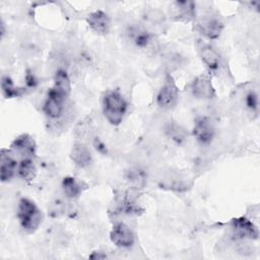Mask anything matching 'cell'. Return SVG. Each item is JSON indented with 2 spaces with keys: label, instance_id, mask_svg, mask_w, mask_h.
<instances>
[{
  "label": "cell",
  "instance_id": "8",
  "mask_svg": "<svg viewBox=\"0 0 260 260\" xmlns=\"http://www.w3.org/2000/svg\"><path fill=\"white\" fill-rule=\"evenodd\" d=\"M192 132L200 144L208 145L211 143L214 137L215 130L210 118L206 116H199L194 121Z\"/></svg>",
  "mask_w": 260,
  "mask_h": 260
},
{
  "label": "cell",
  "instance_id": "26",
  "mask_svg": "<svg viewBox=\"0 0 260 260\" xmlns=\"http://www.w3.org/2000/svg\"><path fill=\"white\" fill-rule=\"evenodd\" d=\"M89 258L90 259H93V260H95V259H105V258H107V255L106 254H104L103 252H96V251H94V252H92L90 255H89Z\"/></svg>",
  "mask_w": 260,
  "mask_h": 260
},
{
  "label": "cell",
  "instance_id": "20",
  "mask_svg": "<svg viewBox=\"0 0 260 260\" xmlns=\"http://www.w3.org/2000/svg\"><path fill=\"white\" fill-rule=\"evenodd\" d=\"M146 173L140 168L130 169L126 175V179L129 185L135 190H140L144 188V186L146 185Z\"/></svg>",
  "mask_w": 260,
  "mask_h": 260
},
{
  "label": "cell",
  "instance_id": "1",
  "mask_svg": "<svg viewBox=\"0 0 260 260\" xmlns=\"http://www.w3.org/2000/svg\"><path fill=\"white\" fill-rule=\"evenodd\" d=\"M103 114L107 121L114 126L122 123L127 112V103L118 90H108L102 101Z\"/></svg>",
  "mask_w": 260,
  "mask_h": 260
},
{
  "label": "cell",
  "instance_id": "22",
  "mask_svg": "<svg viewBox=\"0 0 260 260\" xmlns=\"http://www.w3.org/2000/svg\"><path fill=\"white\" fill-rule=\"evenodd\" d=\"M167 134L169 137L177 143H181L186 139V131L177 124H169L167 127Z\"/></svg>",
  "mask_w": 260,
  "mask_h": 260
},
{
  "label": "cell",
  "instance_id": "16",
  "mask_svg": "<svg viewBox=\"0 0 260 260\" xmlns=\"http://www.w3.org/2000/svg\"><path fill=\"white\" fill-rule=\"evenodd\" d=\"M70 157L74 165L79 168L87 167L92 159L89 148L81 142H76L73 144L70 152Z\"/></svg>",
  "mask_w": 260,
  "mask_h": 260
},
{
  "label": "cell",
  "instance_id": "15",
  "mask_svg": "<svg viewBox=\"0 0 260 260\" xmlns=\"http://www.w3.org/2000/svg\"><path fill=\"white\" fill-rule=\"evenodd\" d=\"M86 22L90 29L98 35H107L111 28L109 15L103 10H95L86 17Z\"/></svg>",
  "mask_w": 260,
  "mask_h": 260
},
{
  "label": "cell",
  "instance_id": "19",
  "mask_svg": "<svg viewBox=\"0 0 260 260\" xmlns=\"http://www.w3.org/2000/svg\"><path fill=\"white\" fill-rule=\"evenodd\" d=\"M16 173L24 181H32L37 176V169L34 158H22L17 165Z\"/></svg>",
  "mask_w": 260,
  "mask_h": 260
},
{
  "label": "cell",
  "instance_id": "2",
  "mask_svg": "<svg viewBox=\"0 0 260 260\" xmlns=\"http://www.w3.org/2000/svg\"><path fill=\"white\" fill-rule=\"evenodd\" d=\"M17 218L23 231L31 234L41 225L43 221V213L32 200L21 198L18 201Z\"/></svg>",
  "mask_w": 260,
  "mask_h": 260
},
{
  "label": "cell",
  "instance_id": "6",
  "mask_svg": "<svg viewBox=\"0 0 260 260\" xmlns=\"http://www.w3.org/2000/svg\"><path fill=\"white\" fill-rule=\"evenodd\" d=\"M169 16L173 21L189 22L196 17V4L193 1H174L169 8Z\"/></svg>",
  "mask_w": 260,
  "mask_h": 260
},
{
  "label": "cell",
  "instance_id": "23",
  "mask_svg": "<svg viewBox=\"0 0 260 260\" xmlns=\"http://www.w3.org/2000/svg\"><path fill=\"white\" fill-rule=\"evenodd\" d=\"M245 104L247 109L252 113H257L258 111V95L255 91L251 90L245 95Z\"/></svg>",
  "mask_w": 260,
  "mask_h": 260
},
{
  "label": "cell",
  "instance_id": "13",
  "mask_svg": "<svg viewBox=\"0 0 260 260\" xmlns=\"http://www.w3.org/2000/svg\"><path fill=\"white\" fill-rule=\"evenodd\" d=\"M126 35L128 40L135 47L140 49L148 48L153 42L152 34L141 25H130L126 30Z\"/></svg>",
  "mask_w": 260,
  "mask_h": 260
},
{
  "label": "cell",
  "instance_id": "17",
  "mask_svg": "<svg viewBox=\"0 0 260 260\" xmlns=\"http://www.w3.org/2000/svg\"><path fill=\"white\" fill-rule=\"evenodd\" d=\"M53 88L64 98H68L71 92V80L66 70L60 68L54 75Z\"/></svg>",
  "mask_w": 260,
  "mask_h": 260
},
{
  "label": "cell",
  "instance_id": "18",
  "mask_svg": "<svg viewBox=\"0 0 260 260\" xmlns=\"http://www.w3.org/2000/svg\"><path fill=\"white\" fill-rule=\"evenodd\" d=\"M62 189L64 194L71 199L78 198L83 191L81 182L72 176H66L63 178Z\"/></svg>",
  "mask_w": 260,
  "mask_h": 260
},
{
  "label": "cell",
  "instance_id": "10",
  "mask_svg": "<svg viewBox=\"0 0 260 260\" xmlns=\"http://www.w3.org/2000/svg\"><path fill=\"white\" fill-rule=\"evenodd\" d=\"M65 100L66 98L57 92L53 87L50 88L44 104V113L46 116L52 120L60 119L64 113Z\"/></svg>",
  "mask_w": 260,
  "mask_h": 260
},
{
  "label": "cell",
  "instance_id": "24",
  "mask_svg": "<svg viewBox=\"0 0 260 260\" xmlns=\"http://www.w3.org/2000/svg\"><path fill=\"white\" fill-rule=\"evenodd\" d=\"M24 79H25V84H26L27 88H35L38 84V79H37L36 75L29 70L26 71Z\"/></svg>",
  "mask_w": 260,
  "mask_h": 260
},
{
  "label": "cell",
  "instance_id": "21",
  "mask_svg": "<svg viewBox=\"0 0 260 260\" xmlns=\"http://www.w3.org/2000/svg\"><path fill=\"white\" fill-rule=\"evenodd\" d=\"M24 87H18L15 86V84L13 83L12 79L7 76V75H3L1 78V91L2 94L5 99H13V98H17L23 94L24 92Z\"/></svg>",
  "mask_w": 260,
  "mask_h": 260
},
{
  "label": "cell",
  "instance_id": "5",
  "mask_svg": "<svg viewBox=\"0 0 260 260\" xmlns=\"http://www.w3.org/2000/svg\"><path fill=\"white\" fill-rule=\"evenodd\" d=\"M195 28L205 39L215 40L220 36L223 29V23L218 16L206 14L196 21Z\"/></svg>",
  "mask_w": 260,
  "mask_h": 260
},
{
  "label": "cell",
  "instance_id": "9",
  "mask_svg": "<svg viewBox=\"0 0 260 260\" xmlns=\"http://www.w3.org/2000/svg\"><path fill=\"white\" fill-rule=\"evenodd\" d=\"M191 92L196 99L211 100L215 96V89L211 82V77L207 73L196 76L190 85Z\"/></svg>",
  "mask_w": 260,
  "mask_h": 260
},
{
  "label": "cell",
  "instance_id": "25",
  "mask_svg": "<svg viewBox=\"0 0 260 260\" xmlns=\"http://www.w3.org/2000/svg\"><path fill=\"white\" fill-rule=\"evenodd\" d=\"M93 146L95 147V149H96L99 152H101V153H107V147H106L105 143H104L101 139H99L98 137L93 140Z\"/></svg>",
  "mask_w": 260,
  "mask_h": 260
},
{
  "label": "cell",
  "instance_id": "11",
  "mask_svg": "<svg viewBox=\"0 0 260 260\" xmlns=\"http://www.w3.org/2000/svg\"><path fill=\"white\" fill-rule=\"evenodd\" d=\"M110 240L119 248H130L135 242V236L126 223L118 222L113 225L110 232Z\"/></svg>",
  "mask_w": 260,
  "mask_h": 260
},
{
  "label": "cell",
  "instance_id": "7",
  "mask_svg": "<svg viewBox=\"0 0 260 260\" xmlns=\"http://www.w3.org/2000/svg\"><path fill=\"white\" fill-rule=\"evenodd\" d=\"M9 150L13 155L22 158H34L36 156L37 144L32 136L27 133L18 135L10 144Z\"/></svg>",
  "mask_w": 260,
  "mask_h": 260
},
{
  "label": "cell",
  "instance_id": "3",
  "mask_svg": "<svg viewBox=\"0 0 260 260\" xmlns=\"http://www.w3.org/2000/svg\"><path fill=\"white\" fill-rule=\"evenodd\" d=\"M197 49L202 62L210 73H219L223 70V60L219 53L210 44L199 40L197 43Z\"/></svg>",
  "mask_w": 260,
  "mask_h": 260
},
{
  "label": "cell",
  "instance_id": "27",
  "mask_svg": "<svg viewBox=\"0 0 260 260\" xmlns=\"http://www.w3.org/2000/svg\"><path fill=\"white\" fill-rule=\"evenodd\" d=\"M4 34H5V28H4V22L2 21V22H1V36L3 37Z\"/></svg>",
  "mask_w": 260,
  "mask_h": 260
},
{
  "label": "cell",
  "instance_id": "12",
  "mask_svg": "<svg viewBox=\"0 0 260 260\" xmlns=\"http://www.w3.org/2000/svg\"><path fill=\"white\" fill-rule=\"evenodd\" d=\"M231 224L234 235L238 239L257 240L259 237V231L257 226L245 216L233 218Z\"/></svg>",
  "mask_w": 260,
  "mask_h": 260
},
{
  "label": "cell",
  "instance_id": "4",
  "mask_svg": "<svg viewBox=\"0 0 260 260\" xmlns=\"http://www.w3.org/2000/svg\"><path fill=\"white\" fill-rule=\"evenodd\" d=\"M179 100V88L172 77V75L167 74L165 82L156 95V104L161 109H172L176 106Z\"/></svg>",
  "mask_w": 260,
  "mask_h": 260
},
{
  "label": "cell",
  "instance_id": "14",
  "mask_svg": "<svg viewBox=\"0 0 260 260\" xmlns=\"http://www.w3.org/2000/svg\"><path fill=\"white\" fill-rule=\"evenodd\" d=\"M18 162L9 149L2 148L0 151V179L1 182H8L15 175Z\"/></svg>",
  "mask_w": 260,
  "mask_h": 260
}]
</instances>
